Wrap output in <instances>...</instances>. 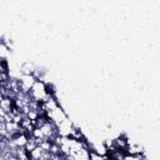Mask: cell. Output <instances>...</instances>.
<instances>
[{
    "mask_svg": "<svg viewBox=\"0 0 160 160\" xmlns=\"http://www.w3.org/2000/svg\"><path fill=\"white\" fill-rule=\"evenodd\" d=\"M26 118H28V119H30L31 121H34V120L39 119V112H38V111H35V110H30V111L28 112Z\"/></svg>",
    "mask_w": 160,
    "mask_h": 160,
    "instance_id": "obj_2",
    "label": "cell"
},
{
    "mask_svg": "<svg viewBox=\"0 0 160 160\" xmlns=\"http://www.w3.org/2000/svg\"><path fill=\"white\" fill-rule=\"evenodd\" d=\"M6 160H19V159H18L16 156H14V155H11V156H9V158H8Z\"/></svg>",
    "mask_w": 160,
    "mask_h": 160,
    "instance_id": "obj_4",
    "label": "cell"
},
{
    "mask_svg": "<svg viewBox=\"0 0 160 160\" xmlns=\"http://www.w3.org/2000/svg\"><path fill=\"white\" fill-rule=\"evenodd\" d=\"M5 141H8V140H6V139L0 134V144H2V142H5Z\"/></svg>",
    "mask_w": 160,
    "mask_h": 160,
    "instance_id": "obj_3",
    "label": "cell"
},
{
    "mask_svg": "<svg viewBox=\"0 0 160 160\" xmlns=\"http://www.w3.org/2000/svg\"><path fill=\"white\" fill-rule=\"evenodd\" d=\"M30 135H31V138H34V139H40V140H44V139H45L42 131H41L39 128H34V130L31 131Z\"/></svg>",
    "mask_w": 160,
    "mask_h": 160,
    "instance_id": "obj_1",
    "label": "cell"
}]
</instances>
